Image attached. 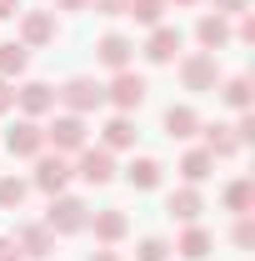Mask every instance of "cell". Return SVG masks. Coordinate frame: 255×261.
Masks as SVG:
<instances>
[{
    "instance_id": "cell-1",
    "label": "cell",
    "mask_w": 255,
    "mask_h": 261,
    "mask_svg": "<svg viewBox=\"0 0 255 261\" xmlns=\"http://www.w3.org/2000/svg\"><path fill=\"white\" fill-rule=\"evenodd\" d=\"M55 100H65V111H70V116H85V111L105 106V86L90 81V75H75V81H65L60 91H55Z\"/></svg>"
},
{
    "instance_id": "cell-2",
    "label": "cell",
    "mask_w": 255,
    "mask_h": 261,
    "mask_svg": "<svg viewBox=\"0 0 255 261\" xmlns=\"http://www.w3.org/2000/svg\"><path fill=\"white\" fill-rule=\"evenodd\" d=\"M85 201H75V196H50V211H45V226L55 231V236H75V231H85Z\"/></svg>"
},
{
    "instance_id": "cell-3",
    "label": "cell",
    "mask_w": 255,
    "mask_h": 261,
    "mask_svg": "<svg viewBox=\"0 0 255 261\" xmlns=\"http://www.w3.org/2000/svg\"><path fill=\"white\" fill-rule=\"evenodd\" d=\"M70 176H75V166L65 161L60 151H50V156L40 151V156H35V186H40V191H45V196H60Z\"/></svg>"
},
{
    "instance_id": "cell-4",
    "label": "cell",
    "mask_w": 255,
    "mask_h": 261,
    "mask_svg": "<svg viewBox=\"0 0 255 261\" xmlns=\"http://www.w3.org/2000/svg\"><path fill=\"white\" fill-rule=\"evenodd\" d=\"M180 81H185V91H215V81H220V65L210 50H195L180 61Z\"/></svg>"
},
{
    "instance_id": "cell-5",
    "label": "cell",
    "mask_w": 255,
    "mask_h": 261,
    "mask_svg": "<svg viewBox=\"0 0 255 261\" xmlns=\"http://www.w3.org/2000/svg\"><path fill=\"white\" fill-rule=\"evenodd\" d=\"M45 141H50L60 156L65 151H85V116H70V111L55 116V121L45 126Z\"/></svg>"
},
{
    "instance_id": "cell-6",
    "label": "cell",
    "mask_w": 255,
    "mask_h": 261,
    "mask_svg": "<svg viewBox=\"0 0 255 261\" xmlns=\"http://www.w3.org/2000/svg\"><path fill=\"white\" fill-rule=\"evenodd\" d=\"M5 151H10V156H40V151H45V126H35L30 116L15 121V126L5 130Z\"/></svg>"
},
{
    "instance_id": "cell-7",
    "label": "cell",
    "mask_w": 255,
    "mask_h": 261,
    "mask_svg": "<svg viewBox=\"0 0 255 261\" xmlns=\"http://www.w3.org/2000/svg\"><path fill=\"white\" fill-rule=\"evenodd\" d=\"M105 100H115L120 111H135V106L145 100V75H135V70H115V81L105 86Z\"/></svg>"
},
{
    "instance_id": "cell-8",
    "label": "cell",
    "mask_w": 255,
    "mask_h": 261,
    "mask_svg": "<svg viewBox=\"0 0 255 261\" xmlns=\"http://www.w3.org/2000/svg\"><path fill=\"white\" fill-rule=\"evenodd\" d=\"M55 40V15L50 10H20V45H50Z\"/></svg>"
},
{
    "instance_id": "cell-9",
    "label": "cell",
    "mask_w": 255,
    "mask_h": 261,
    "mask_svg": "<svg viewBox=\"0 0 255 261\" xmlns=\"http://www.w3.org/2000/svg\"><path fill=\"white\" fill-rule=\"evenodd\" d=\"M15 106L25 111V116H45V111H55V86H45V81H25L20 91H15Z\"/></svg>"
},
{
    "instance_id": "cell-10",
    "label": "cell",
    "mask_w": 255,
    "mask_h": 261,
    "mask_svg": "<svg viewBox=\"0 0 255 261\" xmlns=\"http://www.w3.org/2000/svg\"><path fill=\"white\" fill-rule=\"evenodd\" d=\"M175 50H180V31H175V25H155L150 40H145V61L150 65H170Z\"/></svg>"
},
{
    "instance_id": "cell-11",
    "label": "cell",
    "mask_w": 255,
    "mask_h": 261,
    "mask_svg": "<svg viewBox=\"0 0 255 261\" xmlns=\"http://www.w3.org/2000/svg\"><path fill=\"white\" fill-rule=\"evenodd\" d=\"M75 176L80 181H90V186H105L110 176H115V161H110V151L100 146V151H80V166H75Z\"/></svg>"
},
{
    "instance_id": "cell-12",
    "label": "cell",
    "mask_w": 255,
    "mask_h": 261,
    "mask_svg": "<svg viewBox=\"0 0 255 261\" xmlns=\"http://www.w3.org/2000/svg\"><path fill=\"white\" fill-rule=\"evenodd\" d=\"M130 50H135V40H130V35H105V40L95 45L100 65H110V70H130Z\"/></svg>"
},
{
    "instance_id": "cell-13",
    "label": "cell",
    "mask_w": 255,
    "mask_h": 261,
    "mask_svg": "<svg viewBox=\"0 0 255 261\" xmlns=\"http://www.w3.org/2000/svg\"><path fill=\"white\" fill-rule=\"evenodd\" d=\"M195 40L215 56V50H225L230 45V25H225V15H200V25H195Z\"/></svg>"
},
{
    "instance_id": "cell-14",
    "label": "cell",
    "mask_w": 255,
    "mask_h": 261,
    "mask_svg": "<svg viewBox=\"0 0 255 261\" xmlns=\"http://www.w3.org/2000/svg\"><path fill=\"white\" fill-rule=\"evenodd\" d=\"M15 246H20V256H50L55 251V231L50 226H25L15 236Z\"/></svg>"
},
{
    "instance_id": "cell-15",
    "label": "cell",
    "mask_w": 255,
    "mask_h": 261,
    "mask_svg": "<svg viewBox=\"0 0 255 261\" xmlns=\"http://www.w3.org/2000/svg\"><path fill=\"white\" fill-rule=\"evenodd\" d=\"M195 130H200V116H195L190 106H170V111H165V136H175V141H190Z\"/></svg>"
},
{
    "instance_id": "cell-16",
    "label": "cell",
    "mask_w": 255,
    "mask_h": 261,
    "mask_svg": "<svg viewBox=\"0 0 255 261\" xmlns=\"http://www.w3.org/2000/svg\"><path fill=\"white\" fill-rule=\"evenodd\" d=\"M165 211H170L175 221H195V216L205 211V201H200V191H195V186H180V191L165 201Z\"/></svg>"
},
{
    "instance_id": "cell-17",
    "label": "cell",
    "mask_w": 255,
    "mask_h": 261,
    "mask_svg": "<svg viewBox=\"0 0 255 261\" xmlns=\"http://www.w3.org/2000/svg\"><path fill=\"white\" fill-rule=\"evenodd\" d=\"M125 146H135V121L120 111V116L105 121V151H125Z\"/></svg>"
},
{
    "instance_id": "cell-18",
    "label": "cell",
    "mask_w": 255,
    "mask_h": 261,
    "mask_svg": "<svg viewBox=\"0 0 255 261\" xmlns=\"http://www.w3.org/2000/svg\"><path fill=\"white\" fill-rule=\"evenodd\" d=\"M125 181L135 186V191H155V186H160V161H150V156L130 161L125 166Z\"/></svg>"
},
{
    "instance_id": "cell-19",
    "label": "cell",
    "mask_w": 255,
    "mask_h": 261,
    "mask_svg": "<svg viewBox=\"0 0 255 261\" xmlns=\"http://www.w3.org/2000/svg\"><path fill=\"white\" fill-rule=\"evenodd\" d=\"M25 65H30V45H20V40H5V45H0V81L20 75Z\"/></svg>"
},
{
    "instance_id": "cell-20",
    "label": "cell",
    "mask_w": 255,
    "mask_h": 261,
    "mask_svg": "<svg viewBox=\"0 0 255 261\" xmlns=\"http://www.w3.org/2000/svg\"><path fill=\"white\" fill-rule=\"evenodd\" d=\"M205 130V151L210 156H235L240 141H235V126H200Z\"/></svg>"
},
{
    "instance_id": "cell-21",
    "label": "cell",
    "mask_w": 255,
    "mask_h": 261,
    "mask_svg": "<svg viewBox=\"0 0 255 261\" xmlns=\"http://www.w3.org/2000/svg\"><path fill=\"white\" fill-rule=\"evenodd\" d=\"M210 171H215V156H210L205 146H200V151H185V161H180V176H185L190 186H195V181H205Z\"/></svg>"
},
{
    "instance_id": "cell-22",
    "label": "cell",
    "mask_w": 255,
    "mask_h": 261,
    "mask_svg": "<svg viewBox=\"0 0 255 261\" xmlns=\"http://www.w3.org/2000/svg\"><path fill=\"white\" fill-rule=\"evenodd\" d=\"M85 226H95V236L110 246V241L125 236V216H120V211H95V221H85Z\"/></svg>"
},
{
    "instance_id": "cell-23",
    "label": "cell",
    "mask_w": 255,
    "mask_h": 261,
    "mask_svg": "<svg viewBox=\"0 0 255 261\" xmlns=\"http://www.w3.org/2000/svg\"><path fill=\"white\" fill-rule=\"evenodd\" d=\"M225 206H230L235 216H250V206H255V186H250V181H230V186H225Z\"/></svg>"
},
{
    "instance_id": "cell-24",
    "label": "cell",
    "mask_w": 255,
    "mask_h": 261,
    "mask_svg": "<svg viewBox=\"0 0 255 261\" xmlns=\"http://www.w3.org/2000/svg\"><path fill=\"white\" fill-rule=\"evenodd\" d=\"M175 251H180V256H190V261H200L205 251H210V231H205V226H190L185 236H180V246H175Z\"/></svg>"
},
{
    "instance_id": "cell-25",
    "label": "cell",
    "mask_w": 255,
    "mask_h": 261,
    "mask_svg": "<svg viewBox=\"0 0 255 261\" xmlns=\"http://www.w3.org/2000/svg\"><path fill=\"white\" fill-rule=\"evenodd\" d=\"M25 181L20 176H0V211H20V201H25Z\"/></svg>"
},
{
    "instance_id": "cell-26",
    "label": "cell",
    "mask_w": 255,
    "mask_h": 261,
    "mask_svg": "<svg viewBox=\"0 0 255 261\" xmlns=\"http://www.w3.org/2000/svg\"><path fill=\"white\" fill-rule=\"evenodd\" d=\"M220 96H225V106H235V111H250V75H230Z\"/></svg>"
},
{
    "instance_id": "cell-27",
    "label": "cell",
    "mask_w": 255,
    "mask_h": 261,
    "mask_svg": "<svg viewBox=\"0 0 255 261\" xmlns=\"http://www.w3.org/2000/svg\"><path fill=\"white\" fill-rule=\"evenodd\" d=\"M125 15H135L140 25H160V15H165V0H130Z\"/></svg>"
},
{
    "instance_id": "cell-28",
    "label": "cell",
    "mask_w": 255,
    "mask_h": 261,
    "mask_svg": "<svg viewBox=\"0 0 255 261\" xmlns=\"http://www.w3.org/2000/svg\"><path fill=\"white\" fill-rule=\"evenodd\" d=\"M165 256H170V241H160V236H145L135 251V261H165Z\"/></svg>"
},
{
    "instance_id": "cell-29",
    "label": "cell",
    "mask_w": 255,
    "mask_h": 261,
    "mask_svg": "<svg viewBox=\"0 0 255 261\" xmlns=\"http://www.w3.org/2000/svg\"><path fill=\"white\" fill-rule=\"evenodd\" d=\"M235 246H255V221H250V216H240V226H235Z\"/></svg>"
},
{
    "instance_id": "cell-30",
    "label": "cell",
    "mask_w": 255,
    "mask_h": 261,
    "mask_svg": "<svg viewBox=\"0 0 255 261\" xmlns=\"http://www.w3.org/2000/svg\"><path fill=\"white\" fill-rule=\"evenodd\" d=\"M90 5H95L100 15H125V5H130V0H90Z\"/></svg>"
},
{
    "instance_id": "cell-31",
    "label": "cell",
    "mask_w": 255,
    "mask_h": 261,
    "mask_svg": "<svg viewBox=\"0 0 255 261\" xmlns=\"http://www.w3.org/2000/svg\"><path fill=\"white\" fill-rule=\"evenodd\" d=\"M255 136V116L250 111H245V116H240V126H235V141H240V146H245V141H250Z\"/></svg>"
},
{
    "instance_id": "cell-32",
    "label": "cell",
    "mask_w": 255,
    "mask_h": 261,
    "mask_svg": "<svg viewBox=\"0 0 255 261\" xmlns=\"http://www.w3.org/2000/svg\"><path fill=\"white\" fill-rule=\"evenodd\" d=\"M0 261H20V246H15V236H0Z\"/></svg>"
},
{
    "instance_id": "cell-33",
    "label": "cell",
    "mask_w": 255,
    "mask_h": 261,
    "mask_svg": "<svg viewBox=\"0 0 255 261\" xmlns=\"http://www.w3.org/2000/svg\"><path fill=\"white\" fill-rule=\"evenodd\" d=\"M235 35H240V40L250 45V40H255V15H240V25H235Z\"/></svg>"
},
{
    "instance_id": "cell-34",
    "label": "cell",
    "mask_w": 255,
    "mask_h": 261,
    "mask_svg": "<svg viewBox=\"0 0 255 261\" xmlns=\"http://www.w3.org/2000/svg\"><path fill=\"white\" fill-rule=\"evenodd\" d=\"M215 5V15H235V10H245V0H210Z\"/></svg>"
},
{
    "instance_id": "cell-35",
    "label": "cell",
    "mask_w": 255,
    "mask_h": 261,
    "mask_svg": "<svg viewBox=\"0 0 255 261\" xmlns=\"http://www.w3.org/2000/svg\"><path fill=\"white\" fill-rule=\"evenodd\" d=\"M10 106H15V91H10V81H0V116H5Z\"/></svg>"
},
{
    "instance_id": "cell-36",
    "label": "cell",
    "mask_w": 255,
    "mask_h": 261,
    "mask_svg": "<svg viewBox=\"0 0 255 261\" xmlns=\"http://www.w3.org/2000/svg\"><path fill=\"white\" fill-rule=\"evenodd\" d=\"M10 15H20V0H0V20H10Z\"/></svg>"
},
{
    "instance_id": "cell-37",
    "label": "cell",
    "mask_w": 255,
    "mask_h": 261,
    "mask_svg": "<svg viewBox=\"0 0 255 261\" xmlns=\"http://www.w3.org/2000/svg\"><path fill=\"white\" fill-rule=\"evenodd\" d=\"M60 10H90V0H55Z\"/></svg>"
},
{
    "instance_id": "cell-38",
    "label": "cell",
    "mask_w": 255,
    "mask_h": 261,
    "mask_svg": "<svg viewBox=\"0 0 255 261\" xmlns=\"http://www.w3.org/2000/svg\"><path fill=\"white\" fill-rule=\"evenodd\" d=\"M90 261H120V256H115V251H95Z\"/></svg>"
},
{
    "instance_id": "cell-39",
    "label": "cell",
    "mask_w": 255,
    "mask_h": 261,
    "mask_svg": "<svg viewBox=\"0 0 255 261\" xmlns=\"http://www.w3.org/2000/svg\"><path fill=\"white\" fill-rule=\"evenodd\" d=\"M175 5H195V0H175Z\"/></svg>"
}]
</instances>
